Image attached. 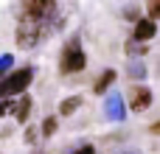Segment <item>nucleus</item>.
Wrapping results in <instances>:
<instances>
[{
	"instance_id": "nucleus-1",
	"label": "nucleus",
	"mask_w": 160,
	"mask_h": 154,
	"mask_svg": "<svg viewBox=\"0 0 160 154\" xmlns=\"http://www.w3.org/2000/svg\"><path fill=\"white\" fill-rule=\"evenodd\" d=\"M31 67H22V70H14L11 76H6L3 81H0V98H6V95H14V93H22L28 84H31Z\"/></svg>"
},
{
	"instance_id": "nucleus-16",
	"label": "nucleus",
	"mask_w": 160,
	"mask_h": 154,
	"mask_svg": "<svg viewBox=\"0 0 160 154\" xmlns=\"http://www.w3.org/2000/svg\"><path fill=\"white\" fill-rule=\"evenodd\" d=\"M76 154H96V149H93V146H82Z\"/></svg>"
},
{
	"instance_id": "nucleus-4",
	"label": "nucleus",
	"mask_w": 160,
	"mask_h": 154,
	"mask_svg": "<svg viewBox=\"0 0 160 154\" xmlns=\"http://www.w3.org/2000/svg\"><path fill=\"white\" fill-rule=\"evenodd\" d=\"M51 8H53V3H48V0H34V3H25V6H22V14H25L28 20H39V17H48Z\"/></svg>"
},
{
	"instance_id": "nucleus-6",
	"label": "nucleus",
	"mask_w": 160,
	"mask_h": 154,
	"mask_svg": "<svg viewBox=\"0 0 160 154\" xmlns=\"http://www.w3.org/2000/svg\"><path fill=\"white\" fill-rule=\"evenodd\" d=\"M152 107V90L149 87H135L132 93V109H149Z\"/></svg>"
},
{
	"instance_id": "nucleus-17",
	"label": "nucleus",
	"mask_w": 160,
	"mask_h": 154,
	"mask_svg": "<svg viewBox=\"0 0 160 154\" xmlns=\"http://www.w3.org/2000/svg\"><path fill=\"white\" fill-rule=\"evenodd\" d=\"M118 154H135V152H118Z\"/></svg>"
},
{
	"instance_id": "nucleus-12",
	"label": "nucleus",
	"mask_w": 160,
	"mask_h": 154,
	"mask_svg": "<svg viewBox=\"0 0 160 154\" xmlns=\"http://www.w3.org/2000/svg\"><path fill=\"white\" fill-rule=\"evenodd\" d=\"M11 65H14V56H11V53H3V56H0V76H3V73H8V70H11Z\"/></svg>"
},
{
	"instance_id": "nucleus-11",
	"label": "nucleus",
	"mask_w": 160,
	"mask_h": 154,
	"mask_svg": "<svg viewBox=\"0 0 160 154\" xmlns=\"http://www.w3.org/2000/svg\"><path fill=\"white\" fill-rule=\"evenodd\" d=\"M79 104H82L79 98H68V101H62L59 112H62V115H70V112H76V107H79Z\"/></svg>"
},
{
	"instance_id": "nucleus-18",
	"label": "nucleus",
	"mask_w": 160,
	"mask_h": 154,
	"mask_svg": "<svg viewBox=\"0 0 160 154\" xmlns=\"http://www.w3.org/2000/svg\"><path fill=\"white\" fill-rule=\"evenodd\" d=\"M34 154H39V152H34Z\"/></svg>"
},
{
	"instance_id": "nucleus-3",
	"label": "nucleus",
	"mask_w": 160,
	"mask_h": 154,
	"mask_svg": "<svg viewBox=\"0 0 160 154\" xmlns=\"http://www.w3.org/2000/svg\"><path fill=\"white\" fill-rule=\"evenodd\" d=\"M104 112H107V118H110V121H124V118H127V109H124V101H121V95H118V93H110V95H107Z\"/></svg>"
},
{
	"instance_id": "nucleus-10",
	"label": "nucleus",
	"mask_w": 160,
	"mask_h": 154,
	"mask_svg": "<svg viewBox=\"0 0 160 154\" xmlns=\"http://www.w3.org/2000/svg\"><path fill=\"white\" fill-rule=\"evenodd\" d=\"M129 76L132 79H143L146 76V67H143L141 59H129Z\"/></svg>"
},
{
	"instance_id": "nucleus-5",
	"label": "nucleus",
	"mask_w": 160,
	"mask_h": 154,
	"mask_svg": "<svg viewBox=\"0 0 160 154\" xmlns=\"http://www.w3.org/2000/svg\"><path fill=\"white\" fill-rule=\"evenodd\" d=\"M39 36H42V28L34 25V22H28L25 28H20V34H17V45H20V48H31Z\"/></svg>"
},
{
	"instance_id": "nucleus-14",
	"label": "nucleus",
	"mask_w": 160,
	"mask_h": 154,
	"mask_svg": "<svg viewBox=\"0 0 160 154\" xmlns=\"http://www.w3.org/2000/svg\"><path fill=\"white\" fill-rule=\"evenodd\" d=\"M149 11H152V14H149V20L155 22V17H160V3H149Z\"/></svg>"
},
{
	"instance_id": "nucleus-15",
	"label": "nucleus",
	"mask_w": 160,
	"mask_h": 154,
	"mask_svg": "<svg viewBox=\"0 0 160 154\" xmlns=\"http://www.w3.org/2000/svg\"><path fill=\"white\" fill-rule=\"evenodd\" d=\"M11 109H14V104H11V101H0V115L11 112Z\"/></svg>"
},
{
	"instance_id": "nucleus-9",
	"label": "nucleus",
	"mask_w": 160,
	"mask_h": 154,
	"mask_svg": "<svg viewBox=\"0 0 160 154\" xmlns=\"http://www.w3.org/2000/svg\"><path fill=\"white\" fill-rule=\"evenodd\" d=\"M17 104H20V107H17V121L25 123L28 115H31V98H22V101H17Z\"/></svg>"
},
{
	"instance_id": "nucleus-7",
	"label": "nucleus",
	"mask_w": 160,
	"mask_h": 154,
	"mask_svg": "<svg viewBox=\"0 0 160 154\" xmlns=\"http://www.w3.org/2000/svg\"><path fill=\"white\" fill-rule=\"evenodd\" d=\"M155 34H158V25H155L152 20H138V25H135V39L146 42V39H152Z\"/></svg>"
},
{
	"instance_id": "nucleus-8",
	"label": "nucleus",
	"mask_w": 160,
	"mask_h": 154,
	"mask_svg": "<svg viewBox=\"0 0 160 154\" xmlns=\"http://www.w3.org/2000/svg\"><path fill=\"white\" fill-rule=\"evenodd\" d=\"M112 81H115V70H104V73H101V79H98V84H96V93H104Z\"/></svg>"
},
{
	"instance_id": "nucleus-13",
	"label": "nucleus",
	"mask_w": 160,
	"mask_h": 154,
	"mask_svg": "<svg viewBox=\"0 0 160 154\" xmlns=\"http://www.w3.org/2000/svg\"><path fill=\"white\" fill-rule=\"evenodd\" d=\"M56 132V118H45L42 121V135H53Z\"/></svg>"
},
{
	"instance_id": "nucleus-2",
	"label": "nucleus",
	"mask_w": 160,
	"mask_h": 154,
	"mask_svg": "<svg viewBox=\"0 0 160 154\" xmlns=\"http://www.w3.org/2000/svg\"><path fill=\"white\" fill-rule=\"evenodd\" d=\"M84 67V53H82V42L73 36L68 45H65V53H62V70L65 73H79Z\"/></svg>"
}]
</instances>
